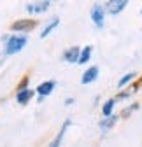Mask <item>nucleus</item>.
<instances>
[{
    "instance_id": "nucleus-6",
    "label": "nucleus",
    "mask_w": 142,
    "mask_h": 147,
    "mask_svg": "<svg viewBox=\"0 0 142 147\" xmlns=\"http://www.w3.org/2000/svg\"><path fill=\"white\" fill-rule=\"evenodd\" d=\"M121 119V116H118V114H111V116H105L100 123H98V128H100V131L102 133H109L112 128L118 124V121Z\"/></svg>"
},
{
    "instance_id": "nucleus-9",
    "label": "nucleus",
    "mask_w": 142,
    "mask_h": 147,
    "mask_svg": "<svg viewBox=\"0 0 142 147\" xmlns=\"http://www.w3.org/2000/svg\"><path fill=\"white\" fill-rule=\"evenodd\" d=\"M79 54H81V47H79V46H72V47H68V49L63 51L62 58H63L67 63H70V65H77Z\"/></svg>"
},
{
    "instance_id": "nucleus-18",
    "label": "nucleus",
    "mask_w": 142,
    "mask_h": 147,
    "mask_svg": "<svg viewBox=\"0 0 142 147\" xmlns=\"http://www.w3.org/2000/svg\"><path fill=\"white\" fill-rule=\"evenodd\" d=\"M74 103H76V98H74V96H68V98L65 100V105H67V107H70V105H74Z\"/></svg>"
},
{
    "instance_id": "nucleus-8",
    "label": "nucleus",
    "mask_w": 142,
    "mask_h": 147,
    "mask_svg": "<svg viewBox=\"0 0 142 147\" xmlns=\"http://www.w3.org/2000/svg\"><path fill=\"white\" fill-rule=\"evenodd\" d=\"M98 74H100V68L97 65H91V67H88L82 74V77H81V84H91L98 79Z\"/></svg>"
},
{
    "instance_id": "nucleus-19",
    "label": "nucleus",
    "mask_w": 142,
    "mask_h": 147,
    "mask_svg": "<svg viewBox=\"0 0 142 147\" xmlns=\"http://www.w3.org/2000/svg\"><path fill=\"white\" fill-rule=\"evenodd\" d=\"M44 98H46V96H41V95H39V96H37V102L41 103V102H44Z\"/></svg>"
},
{
    "instance_id": "nucleus-16",
    "label": "nucleus",
    "mask_w": 142,
    "mask_h": 147,
    "mask_svg": "<svg viewBox=\"0 0 142 147\" xmlns=\"http://www.w3.org/2000/svg\"><path fill=\"white\" fill-rule=\"evenodd\" d=\"M139 109H140V103H137V102H135V103H132V105H128V107L123 109L119 116H121L123 119H126V117H130V116L135 112V110H139Z\"/></svg>"
},
{
    "instance_id": "nucleus-15",
    "label": "nucleus",
    "mask_w": 142,
    "mask_h": 147,
    "mask_svg": "<svg viewBox=\"0 0 142 147\" xmlns=\"http://www.w3.org/2000/svg\"><path fill=\"white\" fill-rule=\"evenodd\" d=\"M114 107H116V98H109V100H105L103 105H102V116H111L114 114Z\"/></svg>"
},
{
    "instance_id": "nucleus-7",
    "label": "nucleus",
    "mask_w": 142,
    "mask_h": 147,
    "mask_svg": "<svg viewBox=\"0 0 142 147\" xmlns=\"http://www.w3.org/2000/svg\"><path fill=\"white\" fill-rule=\"evenodd\" d=\"M70 124H72V119L70 117H67L65 121H63V124H62V128H60V131H58V135L51 140V144H47V147H62V142H63V137H65V133H67V130L70 128Z\"/></svg>"
},
{
    "instance_id": "nucleus-20",
    "label": "nucleus",
    "mask_w": 142,
    "mask_h": 147,
    "mask_svg": "<svg viewBox=\"0 0 142 147\" xmlns=\"http://www.w3.org/2000/svg\"><path fill=\"white\" fill-rule=\"evenodd\" d=\"M140 14H142V7H140Z\"/></svg>"
},
{
    "instance_id": "nucleus-10",
    "label": "nucleus",
    "mask_w": 142,
    "mask_h": 147,
    "mask_svg": "<svg viewBox=\"0 0 142 147\" xmlns=\"http://www.w3.org/2000/svg\"><path fill=\"white\" fill-rule=\"evenodd\" d=\"M35 95H37V91L32 89V88H25L21 91H16V102L20 103V105H26Z\"/></svg>"
},
{
    "instance_id": "nucleus-14",
    "label": "nucleus",
    "mask_w": 142,
    "mask_h": 147,
    "mask_svg": "<svg viewBox=\"0 0 142 147\" xmlns=\"http://www.w3.org/2000/svg\"><path fill=\"white\" fill-rule=\"evenodd\" d=\"M137 77H139V74H137V72H128V74H125V76H123V77L118 81V88H119V89L126 88V86H128V84H132Z\"/></svg>"
},
{
    "instance_id": "nucleus-12",
    "label": "nucleus",
    "mask_w": 142,
    "mask_h": 147,
    "mask_svg": "<svg viewBox=\"0 0 142 147\" xmlns=\"http://www.w3.org/2000/svg\"><path fill=\"white\" fill-rule=\"evenodd\" d=\"M55 88H56L55 81H44L35 88V91H37V95H41V96H49L53 91H55Z\"/></svg>"
},
{
    "instance_id": "nucleus-4",
    "label": "nucleus",
    "mask_w": 142,
    "mask_h": 147,
    "mask_svg": "<svg viewBox=\"0 0 142 147\" xmlns=\"http://www.w3.org/2000/svg\"><path fill=\"white\" fill-rule=\"evenodd\" d=\"M126 5H128V0H105V4H103L105 12H107L109 16L121 14L123 11L126 9Z\"/></svg>"
},
{
    "instance_id": "nucleus-5",
    "label": "nucleus",
    "mask_w": 142,
    "mask_h": 147,
    "mask_svg": "<svg viewBox=\"0 0 142 147\" xmlns=\"http://www.w3.org/2000/svg\"><path fill=\"white\" fill-rule=\"evenodd\" d=\"M51 7V0H41V2H35V4H26V12L28 14H44L47 12Z\"/></svg>"
},
{
    "instance_id": "nucleus-2",
    "label": "nucleus",
    "mask_w": 142,
    "mask_h": 147,
    "mask_svg": "<svg viewBox=\"0 0 142 147\" xmlns=\"http://www.w3.org/2000/svg\"><path fill=\"white\" fill-rule=\"evenodd\" d=\"M37 26H39V20H35V18H21V20L12 21L9 30L14 33H30Z\"/></svg>"
},
{
    "instance_id": "nucleus-13",
    "label": "nucleus",
    "mask_w": 142,
    "mask_h": 147,
    "mask_svg": "<svg viewBox=\"0 0 142 147\" xmlns=\"http://www.w3.org/2000/svg\"><path fill=\"white\" fill-rule=\"evenodd\" d=\"M91 54H93V46H84L81 47V54H79V60H77V65H86V63H90L91 60Z\"/></svg>"
},
{
    "instance_id": "nucleus-17",
    "label": "nucleus",
    "mask_w": 142,
    "mask_h": 147,
    "mask_svg": "<svg viewBox=\"0 0 142 147\" xmlns=\"http://www.w3.org/2000/svg\"><path fill=\"white\" fill-rule=\"evenodd\" d=\"M28 82H30V77L28 76H25L23 79H21V82L18 84V88H16V91H21V89H25V88H28Z\"/></svg>"
},
{
    "instance_id": "nucleus-3",
    "label": "nucleus",
    "mask_w": 142,
    "mask_h": 147,
    "mask_svg": "<svg viewBox=\"0 0 142 147\" xmlns=\"http://www.w3.org/2000/svg\"><path fill=\"white\" fill-rule=\"evenodd\" d=\"M105 16H107V12H105V7L102 4H93V7L90 9V20L91 23L95 25V28L102 30L105 26Z\"/></svg>"
},
{
    "instance_id": "nucleus-1",
    "label": "nucleus",
    "mask_w": 142,
    "mask_h": 147,
    "mask_svg": "<svg viewBox=\"0 0 142 147\" xmlns=\"http://www.w3.org/2000/svg\"><path fill=\"white\" fill-rule=\"evenodd\" d=\"M28 42L26 33H16V35H9L7 40L4 42V54L5 56H12V54H18L20 51L25 49Z\"/></svg>"
},
{
    "instance_id": "nucleus-11",
    "label": "nucleus",
    "mask_w": 142,
    "mask_h": 147,
    "mask_svg": "<svg viewBox=\"0 0 142 147\" xmlns=\"http://www.w3.org/2000/svg\"><path fill=\"white\" fill-rule=\"evenodd\" d=\"M58 25H60V16H53V18H51V20L47 21V25L44 26V30L41 32V35H39V37H41V40H44V39H47V37L51 35V32L58 28Z\"/></svg>"
}]
</instances>
